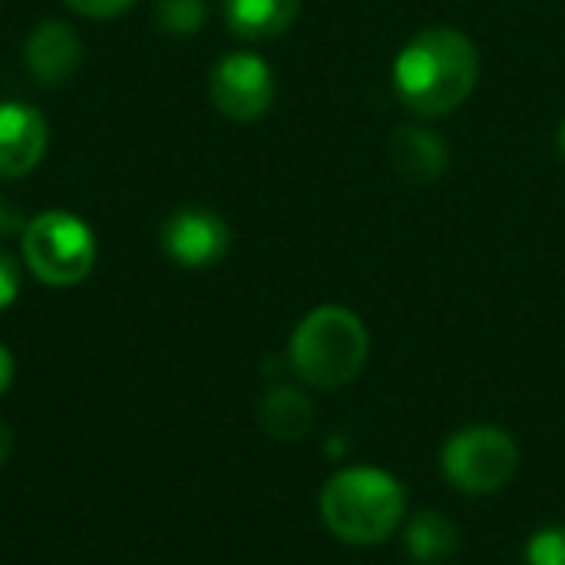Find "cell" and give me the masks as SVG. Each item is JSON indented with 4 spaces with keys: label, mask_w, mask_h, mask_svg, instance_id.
I'll return each mask as SVG.
<instances>
[{
    "label": "cell",
    "mask_w": 565,
    "mask_h": 565,
    "mask_svg": "<svg viewBox=\"0 0 565 565\" xmlns=\"http://www.w3.org/2000/svg\"><path fill=\"white\" fill-rule=\"evenodd\" d=\"M480 56L467 33L427 26L404 43L394 60V89L417 116H447L463 106L477 86Z\"/></svg>",
    "instance_id": "obj_1"
},
{
    "label": "cell",
    "mask_w": 565,
    "mask_h": 565,
    "mask_svg": "<svg viewBox=\"0 0 565 565\" xmlns=\"http://www.w3.org/2000/svg\"><path fill=\"white\" fill-rule=\"evenodd\" d=\"M401 483L371 467H351L334 473L321 490V520L331 536L351 546H374L394 536L404 520Z\"/></svg>",
    "instance_id": "obj_2"
},
{
    "label": "cell",
    "mask_w": 565,
    "mask_h": 565,
    "mask_svg": "<svg viewBox=\"0 0 565 565\" xmlns=\"http://www.w3.org/2000/svg\"><path fill=\"white\" fill-rule=\"evenodd\" d=\"M367 344V328L354 311L341 305H321L298 321L288 344V361L305 384L318 391H338L364 367Z\"/></svg>",
    "instance_id": "obj_3"
},
{
    "label": "cell",
    "mask_w": 565,
    "mask_h": 565,
    "mask_svg": "<svg viewBox=\"0 0 565 565\" xmlns=\"http://www.w3.org/2000/svg\"><path fill=\"white\" fill-rule=\"evenodd\" d=\"M20 245L33 278H40L50 288L79 285L96 265L93 228L66 209H50L26 218Z\"/></svg>",
    "instance_id": "obj_4"
},
{
    "label": "cell",
    "mask_w": 565,
    "mask_h": 565,
    "mask_svg": "<svg viewBox=\"0 0 565 565\" xmlns=\"http://www.w3.org/2000/svg\"><path fill=\"white\" fill-rule=\"evenodd\" d=\"M444 477L450 480V487H457L467 497H487L503 490L516 467H520V450L516 440L500 430V427H467L457 430L440 457Z\"/></svg>",
    "instance_id": "obj_5"
},
{
    "label": "cell",
    "mask_w": 565,
    "mask_h": 565,
    "mask_svg": "<svg viewBox=\"0 0 565 565\" xmlns=\"http://www.w3.org/2000/svg\"><path fill=\"white\" fill-rule=\"evenodd\" d=\"M209 96L222 116L235 122H252L265 116L275 99L271 66L258 53H228L212 66Z\"/></svg>",
    "instance_id": "obj_6"
},
{
    "label": "cell",
    "mask_w": 565,
    "mask_h": 565,
    "mask_svg": "<svg viewBox=\"0 0 565 565\" xmlns=\"http://www.w3.org/2000/svg\"><path fill=\"white\" fill-rule=\"evenodd\" d=\"M159 245L182 268H212L228 255L232 232L218 212L202 205H185L162 222Z\"/></svg>",
    "instance_id": "obj_7"
},
{
    "label": "cell",
    "mask_w": 565,
    "mask_h": 565,
    "mask_svg": "<svg viewBox=\"0 0 565 565\" xmlns=\"http://www.w3.org/2000/svg\"><path fill=\"white\" fill-rule=\"evenodd\" d=\"M50 146V122L36 106L0 103V179L30 175Z\"/></svg>",
    "instance_id": "obj_8"
},
{
    "label": "cell",
    "mask_w": 565,
    "mask_h": 565,
    "mask_svg": "<svg viewBox=\"0 0 565 565\" xmlns=\"http://www.w3.org/2000/svg\"><path fill=\"white\" fill-rule=\"evenodd\" d=\"M23 63L40 86H63L83 66V36L63 20H40L23 43Z\"/></svg>",
    "instance_id": "obj_9"
},
{
    "label": "cell",
    "mask_w": 565,
    "mask_h": 565,
    "mask_svg": "<svg viewBox=\"0 0 565 565\" xmlns=\"http://www.w3.org/2000/svg\"><path fill=\"white\" fill-rule=\"evenodd\" d=\"M391 162L404 182L430 185L434 179L444 175L450 162V149L437 132L424 126H397L391 136Z\"/></svg>",
    "instance_id": "obj_10"
},
{
    "label": "cell",
    "mask_w": 565,
    "mask_h": 565,
    "mask_svg": "<svg viewBox=\"0 0 565 565\" xmlns=\"http://www.w3.org/2000/svg\"><path fill=\"white\" fill-rule=\"evenodd\" d=\"M301 13V0H222L225 26L242 40L281 36Z\"/></svg>",
    "instance_id": "obj_11"
},
{
    "label": "cell",
    "mask_w": 565,
    "mask_h": 565,
    "mask_svg": "<svg viewBox=\"0 0 565 565\" xmlns=\"http://www.w3.org/2000/svg\"><path fill=\"white\" fill-rule=\"evenodd\" d=\"M258 420H262V430L281 444H295L301 440L311 424H315V407L311 401L291 387V384H275L265 397H262V407H258Z\"/></svg>",
    "instance_id": "obj_12"
},
{
    "label": "cell",
    "mask_w": 565,
    "mask_h": 565,
    "mask_svg": "<svg viewBox=\"0 0 565 565\" xmlns=\"http://www.w3.org/2000/svg\"><path fill=\"white\" fill-rule=\"evenodd\" d=\"M404 546H407L414 563L444 565L457 553L460 536H457V526L444 513H417L407 523Z\"/></svg>",
    "instance_id": "obj_13"
},
{
    "label": "cell",
    "mask_w": 565,
    "mask_h": 565,
    "mask_svg": "<svg viewBox=\"0 0 565 565\" xmlns=\"http://www.w3.org/2000/svg\"><path fill=\"white\" fill-rule=\"evenodd\" d=\"M209 7L205 0H156L152 23L172 36H192L205 26Z\"/></svg>",
    "instance_id": "obj_14"
},
{
    "label": "cell",
    "mask_w": 565,
    "mask_h": 565,
    "mask_svg": "<svg viewBox=\"0 0 565 565\" xmlns=\"http://www.w3.org/2000/svg\"><path fill=\"white\" fill-rule=\"evenodd\" d=\"M526 565H565V526H546L526 543Z\"/></svg>",
    "instance_id": "obj_15"
},
{
    "label": "cell",
    "mask_w": 565,
    "mask_h": 565,
    "mask_svg": "<svg viewBox=\"0 0 565 565\" xmlns=\"http://www.w3.org/2000/svg\"><path fill=\"white\" fill-rule=\"evenodd\" d=\"M70 10H76L79 17H93V20H109L119 17L122 10H129L136 0H63Z\"/></svg>",
    "instance_id": "obj_16"
},
{
    "label": "cell",
    "mask_w": 565,
    "mask_h": 565,
    "mask_svg": "<svg viewBox=\"0 0 565 565\" xmlns=\"http://www.w3.org/2000/svg\"><path fill=\"white\" fill-rule=\"evenodd\" d=\"M20 295V265L0 248V311L10 308Z\"/></svg>",
    "instance_id": "obj_17"
},
{
    "label": "cell",
    "mask_w": 565,
    "mask_h": 565,
    "mask_svg": "<svg viewBox=\"0 0 565 565\" xmlns=\"http://www.w3.org/2000/svg\"><path fill=\"white\" fill-rule=\"evenodd\" d=\"M23 228H26V222H23L20 209H17L13 202H7V199L0 195V235H10V232H23Z\"/></svg>",
    "instance_id": "obj_18"
},
{
    "label": "cell",
    "mask_w": 565,
    "mask_h": 565,
    "mask_svg": "<svg viewBox=\"0 0 565 565\" xmlns=\"http://www.w3.org/2000/svg\"><path fill=\"white\" fill-rule=\"evenodd\" d=\"M10 381H13V358H10V351L0 344V394L10 387Z\"/></svg>",
    "instance_id": "obj_19"
},
{
    "label": "cell",
    "mask_w": 565,
    "mask_h": 565,
    "mask_svg": "<svg viewBox=\"0 0 565 565\" xmlns=\"http://www.w3.org/2000/svg\"><path fill=\"white\" fill-rule=\"evenodd\" d=\"M10 450H13V434H10V427H7V424L0 420V467L7 463Z\"/></svg>",
    "instance_id": "obj_20"
},
{
    "label": "cell",
    "mask_w": 565,
    "mask_h": 565,
    "mask_svg": "<svg viewBox=\"0 0 565 565\" xmlns=\"http://www.w3.org/2000/svg\"><path fill=\"white\" fill-rule=\"evenodd\" d=\"M559 152H563V159H565V119H563V126H559Z\"/></svg>",
    "instance_id": "obj_21"
}]
</instances>
